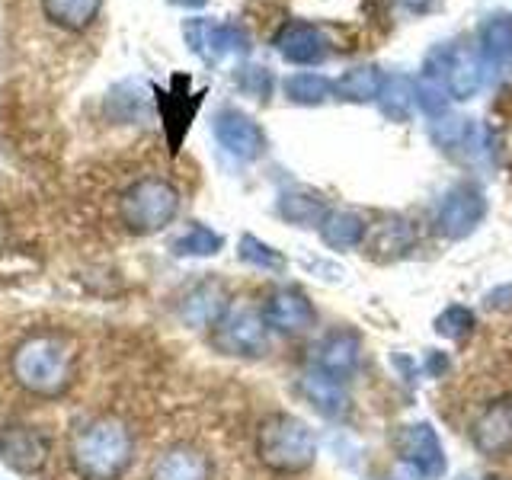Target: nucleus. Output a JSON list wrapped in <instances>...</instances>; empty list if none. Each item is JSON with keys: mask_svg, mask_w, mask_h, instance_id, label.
Here are the masks:
<instances>
[{"mask_svg": "<svg viewBox=\"0 0 512 480\" xmlns=\"http://www.w3.org/2000/svg\"><path fill=\"white\" fill-rule=\"evenodd\" d=\"M74 343L61 333H36L13 352V378L39 397H58L74 381Z\"/></svg>", "mask_w": 512, "mask_h": 480, "instance_id": "1", "label": "nucleus"}, {"mask_svg": "<svg viewBox=\"0 0 512 480\" xmlns=\"http://www.w3.org/2000/svg\"><path fill=\"white\" fill-rule=\"evenodd\" d=\"M135 455V439L116 416L93 420L71 439V461L84 480H119Z\"/></svg>", "mask_w": 512, "mask_h": 480, "instance_id": "2", "label": "nucleus"}, {"mask_svg": "<svg viewBox=\"0 0 512 480\" xmlns=\"http://www.w3.org/2000/svg\"><path fill=\"white\" fill-rule=\"evenodd\" d=\"M256 455L276 474H301L314 464L317 439L292 413H272L256 429Z\"/></svg>", "mask_w": 512, "mask_h": 480, "instance_id": "3", "label": "nucleus"}, {"mask_svg": "<svg viewBox=\"0 0 512 480\" xmlns=\"http://www.w3.org/2000/svg\"><path fill=\"white\" fill-rule=\"evenodd\" d=\"M180 212V192L167 180H138L119 199V218L132 234H157Z\"/></svg>", "mask_w": 512, "mask_h": 480, "instance_id": "4", "label": "nucleus"}, {"mask_svg": "<svg viewBox=\"0 0 512 480\" xmlns=\"http://www.w3.org/2000/svg\"><path fill=\"white\" fill-rule=\"evenodd\" d=\"M212 343L228 356H260L266 349V320L247 301H228L215 320Z\"/></svg>", "mask_w": 512, "mask_h": 480, "instance_id": "5", "label": "nucleus"}, {"mask_svg": "<svg viewBox=\"0 0 512 480\" xmlns=\"http://www.w3.org/2000/svg\"><path fill=\"white\" fill-rule=\"evenodd\" d=\"M186 45L205 61H221L231 55L250 52V32L234 23H212V20H186L183 23Z\"/></svg>", "mask_w": 512, "mask_h": 480, "instance_id": "6", "label": "nucleus"}, {"mask_svg": "<svg viewBox=\"0 0 512 480\" xmlns=\"http://www.w3.org/2000/svg\"><path fill=\"white\" fill-rule=\"evenodd\" d=\"M394 448H397V455L404 458V464H410V468L423 480H436V477L445 474L442 442H439L436 429H432L429 423L400 426L397 436H394Z\"/></svg>", "mask_w": 512, "mask_h": 480, "instance_id": "7", "label": "nucleus"}, {"mask_svg": "<svg viewBox=\"0 0 512 480\" xmlns=\"http://www.w3.org/2000/svg\"><path fill=\"white\" fill-rule=\"evenodd\" d=\"M48 458V436L36 426L10 423L0 429V461L16 474H36Z\"/></svg>", "mask_w": 512, "mask_h": 480, "instance_id": "8", "label": "nucleus"}, {"mask_svg": "<svg viewBox=\"0 0 512 480\" xmlns=\"http://www.w3.org/2000/svg\"><path fill=\"white\" fill-rule=\"evenodd\" d=\"M215 138L228 154L240 160H256L266 154V135L247 112L240 109H221L215 116Z\"/></svg>", "mask_w": 512, "mask_h": 480, "instance_id": "9", "label": "nucleus"}, {"mask_svg": "<svg viewBox=\"0 0 512 480\" xmlns=\"http://www.w3.org/2000/svg\"><path fill=\"white\" fill-rule=\"evenodd\" d=\"M471 442L480 455L500 458L512 452V394L493 400L471 426Z\"/></svg>", "mask_w": 512, "mask_h": 480, "instance_id": "10", "label": "nucleus"}, {"mask_svg": "<svg viewBox=\"0 0 512 480\" xmlns=\"http://www.w3.org/2000/svg\"><path fill=\"white\" fill-rule=\"evenodd\" d=\"M263 320H266V327L279 333H304L314 327L317 314L304 292H298V288H279V292L269 295Z\"/></svg>", "mask_w": 512, "mask_h": 480, "instance_id": "11", "label": "nucleus"}, {"mask_svg": "<svg viewBox=\"0 0 512 480\" xmlns=\"http://www.w3.org/2000/svg\"><path fill=\"white\" fill-rule=\"evenodd\" d=\"M359 365V336L352 330H336L317 346V368L324 375L346 381Z\"/></svg>", "mask_w": 512, "mask_h": 480, "instance_id": "12", "label": "nucleus"}, {"mask_svg": "<svg viewBox=\"0 0 512 480\" xmlns=\"http://www.w3.org/2000/svg\"><path fill=\"white\" fill-rule=\"evenodd\" d=\"M480 218H484V199H480V192L474 189H455L452 196L442 202V212H439V228L448 234V237H464L471 234Z\"/></svg>", "mask_w": 512, "mask_h": 480, "instance_id": "13", "label": "nucleus"}, {"mask_svg": "<svg viewBox=\"0 0 512 480\" xmlns=\"http://www.w3.org/2000/svg\"><path fill=\"white\" fill-rule=\"evenodd\" d=\"M276 48L292 64H314L324 58V36L308 23H288L276 36Z\"/></svg>", "mask_w": 512, "mask_h": 480, "instance_id": "14", "label": "nucleus"}, {"mask_svg": "<svg viewBox=\"0 0 512 480\" xmlns=\"http://www.w3.org/2000/svg\"><path fill=\"white\" fill-rule=\"evenodd\" d=\"M224 308H228V301H224V288L208 279L186 295V301L180 304V317L189 327H212Z\"/></svg>", "mask_w": 512, "mask_h": 480, "instance_id": "15", "label": "nucleus"}, {"mask_svg": "<svg viewBox=\"0 0 512 480\" xmlns=\"http://www.w3.org/2000/svg\"><path fill=\"white\" fill-rule=\"evenodd\" d=\"M151 480H208V458L196 448H170L151 468Z\"/></svg>", "mask_w": 512, "mask_h": 480, "instance_id": "16", "label": "nucleus"}, {"mask_svg": "<svg viewBox=\"0 0 512 480\" xmlns=\"http://www.w3.org/2000/svg\"><path fill=\"white\" fill-rule=\"evenodd\" d=\"M301 394L308 397V404H314V410H320L324 416H343L346 413L343 381L324 375L320 368H311V372L301 375Z\"/></svg>", "mask_w": 512, "mask_h": 480, "instance_id": "17", "label": "nucleus"}, {"mask_svg": "<svg viewBox=\"0 0 512 480\" xmlns=\"http://www.w3.org/2000/svg\"><path fill=\"white\" fill-rule=\"evenodd\" d=\"M157 93V103L160 109H164V119H167V135H170V144H173V151L180 148V141L186 135V125L192 119V112L199 109L202 103V93H164V90H154Z\"/></svg>", "mask_w": 512, "mask_h": 480, "instance_id": "18", "label": "nucleus"}, {"mask_svg": "<svg viewBox=\"0 0 512 480\" xmlns=\"http://www.w3.org/2000/svg\"><path fill=\"white\" fill-rule=\"evenodd\" d=\"M103 0H42V10H45V20L55 23L61 29H71L80 32L87 29L96 13H100Z\"/></svg>", "mask_w": 512, "mask_h": 480, "instance_id": "19", "label": "nucleus"}, {"mask_svg": "<svg viewBox=\"0 0 512 480\" xmlns=\"http://www.w3.org/2000/svg\"><path fill=\"white\" fill-rule=\"evenodd\" d=\"M320 237L333 250H349L362 244L365 237V218L356 212H327L320 221Z\"/></svg>", "mask_w": 512, "mask_h": 480, "instance_id": "20", "label": "nucleus"}, {"mask_svg": "<svg viewBox=\"0 0 512 480\" xmlns=\"http://www.w3.org/2000/svg\"><path fill=\"white\" fill-rule=\"evenodd\" d=\"M279 215L292 224H320L327 215L324 199L304 189H288L279 196Z\"/></svg>", "mask_w": 512, "mask_h": 480, "instance_id": "21", "label": "nucleus"}, {"mask_svg": "<svg viewBox=\"0 0 512 480\" xmlns=\"http://www.w3.org/2000/svg\"><path fill=\"white\" fill-rule=\"evenodd\" d=\"M221 244H224L221 234L205 228V224H192L189 231H183L173 240L170 250H173V256H215L221 250Z\"/></svg>", "mask_w": 512, "mask_h": 480, "instance_id": "22", "label": "nucleus"}, {"mask_svg": "<svg viewBox=\"0 0 512 480\" xmlns=\"http://www.w3.org/2000/svg\"><path fill=\"white\" fill-rule=\"evenodd\" d=\"M333 90L343 96V100H356V103H365L378 96L381 90V74L375 68H356V71H346L340 80L333 84Z\"/></svg>", "mask_w": 512, "mask_h": 480, "instance_id": "23", "label": "nucleus"}, {"mask_svg": "<svg viewBox=\"0 0 512 480\" xmlns=\"http://www.w3.org/2000/svg\"><path fill=\"white\" fill-rule=\"evenodd\" d=\"M285 93H288V100H295V103H304V106H314V103H324L327 96L333 93V84L327 77H320V74H292L285 80Z\"/></svg>", "mask_w": 512, "mask_h": 480, "instance_id": "24", "label": "nucleus"}, {"mask_svg": "<svg viewBox=\"0 0 512 480\" xmlns=\"http://www.w3.org/2000/svg\"><path fill=\"white\" fill-rule=\"evenodd\" d=\"M237 256H240L244 263L256 266V269H269V272H282V269H285V256H282L276 247L263 244V240H260V237H253V234L240 237V250H237Z\"/></svg>", "mask_w": 512, "mask_h": 480, "instance_id": "25", "label": "nucleus"}, {"mask_svg": "<svg viewBox=\"0 0 512 480\" xmlns=\"http://www.w3.org/2000/svg\"><path fill=\"white\" fill-rule=\"evenodd\" d=\"M410 244H413L410 224H404V221H388V224H381L378 237L372 240V250H378V256H397V253L410 250Z\"/></svg>", "mask_w": 512, "mask_h": 480, "instance_id": "26", "label": "nucleus"}, {"mask_svg": "<svg viewBox=\"0 0 512 480\" xmlns=\"http://www.w3.org/2000/svg\"><path fill=\"white\" fill-rule=\"evenodd\" d=\"M378 96H381V109L388 112V116L404 119L410 112V84L404 77H391L388 84H381Z\"/></svg>", "mask_w": 512, "mask_h": 480, "instance_id": "27", "label": "nucleus"}, {"mask_svg": "<svg viewBox=\"0 0 512 480\" xmlns=\"http://www.w3.org/2000/svg\"><path fill=\"white\" fill-rule=\"evenodd\" d=\"M436 330L448 336V340H464L474 330V314L468 308H461V304H452V308H445L436 317Z\"/></svg>", "mask_w": 512, "mask_h": 480, "instance_id": "28", "label": "nucleus"}, {"mask_svg": "<svg viewBox=\"0 0 512 480\" xmlns=\"http://www.w3.org/2000/svg\"><path fill=\"white\" fill-rule=\"evenodd\" d=\"M237 87L256 96V100H266V96L272 93V74L266 68H260V64H244V68H237Z\"/></svg>", "mask_w": 512, "mask_h": 480, "instance_id": "29", "label": "nucleus"}, {"mask_svg": "<svg viewBox=\"0 0 512 480\" xmlns=\"http://www.w3.org/2000/svg\"><path fill=\"white\" fill-rule=\"evenodd\" d=\"M132 90H135V84H125V87H119L116 93H112V96H119V109H112V116H119V122H135L141 116V109H144V100H148L144 93L132 96Z\"/></svg>", "mask_w": 512, "mask_h": 480, "instance_id": "30", "label": "nucleus"}, {"mask_svg": "<svg viewBox=\"0 0 512 480\" xmlns=\"http://www.w3.org/2000/svg\"><path fill=\"white\" fill-rule=\"evenodd\" d=\"M170 7H180V10H202L208 0H167Z\"/></svg>", "mask_w": 512, "mask_h": 480, "instance_id": "31", "label": "nucleus"}, {"mask_svg": "<svg viewBox=\"0 0 512 480\" xmlns=\"http://www.w3.org/2000/svg\"><path fill=\"white\" fill-rule=\"evenodd\" d=\"M0 240H4V218H0Z\"/></svg>", "mask_w": 512, "mask_h": 480, "instance_id": "32", "label": "nucleus"}]
</instances>
